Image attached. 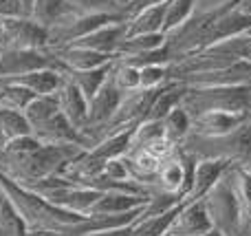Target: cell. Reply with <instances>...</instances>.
<instances>
[{"instance_id": "1", "label": "cell", "mask_w": 251, "mask_h": 236, "mask_svg": "<svg viewBox=\"0 0 251 236\" xmlns=\"http://www.w3.org/2000/svg\"><path fill=\"white\" fill-rule=\"evenodd\" d=\"M84 150L77 144H44L31 132L4 141L0 148V172L22 185H31L51 175H62Z\"/></svg>"}, {"instance_id": "2", "label": "cell", "mask_w": 251, "mask_h": 236, "mask_svg": "<svg viewBox=\"0 0 251 236\" xmlns=\"http://www.w3.org/2000/svg\"><path fill=\"white\" fill-rule=\"evenodd\" d=\"M0 190L18 210V214L25 219L29 230H53V232H62L64 236H71L73 230L86 219V214H77V212L53 206L42 194L13 181L4 172H0Z\"/></svg>"}, {"instance_id": "3", "label": "cell", "mask_w": 251, "mask_h": 236, "mask_svg": "<svg viewBox=\"0 0 251 236\" xmlns=\"http://www.w3.org/2000/svg\"><path fill=\"white\" fill-rule=\"evenodd\" d=\"M181 106L187 115L205 113V110H234L251 113V84L238 86H187Z\"/></svg>"}, {"instance_id": "4", "label": "cell", "mask_w": 251, "mask_h": 236, "mask_svg": "<svg viewBox=\"0 0 251 236\" xmlns=\"http://www.w3.org/2000/svg\"><path fill=\"white\" fill-rule=\"evenodd\" d=\"M207 212L212 216L214 228L223 230L227 236H238L240 232V201L236 197V190L231 185L229 175H223V179L203 197Z\"/></svg>"}, {"instance_id": "5", "label": "cell", "mask_w": 251, "mask_h": 236, "mask_svg": "<svg viewBox=\"0 0 251 236\" xmlns=\"http://www.w3.org/2000/svg\"><path fill=\"white\" fill-rule=\"evenodd\" d=\"M57 66V57L51 49H9L0 44V78H16L38 69Z\"/></svg>"}, {"instance_id": "6", "label": "cell", "mask_w": 251, "mask_h": 236, "mask_svg": "<svg viewBox=\"0 0 251 236\" xmlns=\"http://www.w3.org/2000/svg\"><path fill=\"white\" fill-rule=\"evenodd\" d=\"M113 20H126V18L110 16V13H73V16L66 18L57 26L49 29V49L55 51V49L69 47V44L82 40L84 35H88L91 31H95L97 26Z\"/></svg>"}, {"instance_id": "7", "label": "cell", "mask_w": 251, "mask_h": 236, "mask_svg": "<svg viewBox=\"0 0 251 236\" xmlns=\"http://www.w3.org/2000/svg\"><path fill=\"white\" fill-rule=\"evenodd\" d=\"M0 44L9 49H49V31L33 18H2Z\"/></svg>"}, {"instance_id": "8", "label": "cell", "mask_w": 251, "mask_h": 236, "mask_svg": "<svg viewBox=\"0 0 251 236\" xmlns=\"http://www.w3.org/2000/svg\"><path fill=\"white\" fill-rule=\"evenodd\" d=\"M42 194L47 201H51L53 206L64 208V210L77 212V214H91V210L95 208V203L101 199V190H95L91 185H82L75 181H64L60 185L42 190Z\"/></svg>"}, {"instance_id": "9", "label": "cell", "mask_w": 251, "mask_h": 236, "mask_svg": "<svg viewBox=\"0 0 251 236\" xmlns=\"http://www.w3.org/2000/svg\"><path fill=\"white\" fill-rule=\"evenodd\" d=\"M187 86H238V84H251V62L236 60L234 64L223 66L207 73H194L178 79Z\"/></svg>"}, {"instance_id": "10", "label": "cell", "mask_w": 251, "mask_h": 236, "mask_svg": "<svg viewBox=\"0 0 251 236\" xmlns=\"http://www.w3.org/2000/svg\"><path fill=\"white\" fill-rule=\"evenodd\" d=\"M251 113H234V110H205L192 117V131L201 137H223L243 126Z\"/></svg>"}, {"instance_id": "11", "label": "cell", "mask_w": 251, "mask_h": 236, "mask_svg": "<svg viewBox=\"0 0 251 236\" xmlns=\"http://www.w3.org/2000/svg\"><path fill=\"white\" fill-rule=\"evenodd\" d=\"M229 159H221V157H199L194 161V170H192V188L187 194V201H196L203 199L218 181L223 179L227 170L231 168Z\"/></svg>"}, {"instance_id": "12", "label": "cell", "mask_w": 251, "mask_h": 236, "mask_svg": "<svg viewBox=\"0 0 251 236\" xmlns=\"http://www.w3.org/2000/svg\"><path fill=\"white\" fill-rule=\"evenodd\" d=\"M212 228L214 223L207 212V206H205L203 199H196V201H185L183 210L174 219L170 232L178 236H203Z\"/></svg>"}, {"instance_id": "13", "label": "cell", "mask_w": 251, "mask_h": 236, "mask_svg": "<svg viewBox=\"0 0 251 236\" xmlns=\"http://www.w3.org/2000/svg\"><path fill=\"white\" fill-rule=\"evenodd\" d=\"M55 57H57V69L60 71H86V69H95V66L108 64L115 60V55L108 53H100L95 49L82 47V44H69V47L55 49Z\"/></svg>"}, {"instance_id": "14", "label": "cell", "mask_w": 251, "mask_h": 236, "mask_svg": "<svg viewBox=\"0 0 251 236\" xmlns=\"http://www.w3.org/2000/svg\"><path fill=\"white\" fill-rule=\"evenodd\" d=\"M33 135L40 141H44V144H77V146L88 148V141L82 135V131L75 128L60 110L53 117H49L44 124H40L33 131Z\"/></svg>"}, {"instance_id": "15", "label": "cell", "mask_w": 251, "mask_h": 236, "mask_svg": "<svg viewBox=\"0 0 251 236\" xmlns=\"http://www.w3.org/2000/svg\"><path fill=\"white\" fill-rule=\"evenodd\" d=\"M57 95V104H60V113L73 124L75 128L84 131L88 119V100L84 97V93L75 86L71 79L64 78L62 86L55 91Z\"/></svg>"}, {"instance_id": "16", "label": "cell", "mask_w": 251, "mask_h": 236, "mask_svg": "<svg viewBox=\"0 0 251 236\" xmlns=\"http://www.w3.org/2000/svg\"><path fill=\"white\" fill-rule=\"evenodd\" d=\"M124 38H126V20H113L97 26L95 31H91L88 35H84L82 40H77L73 44H82V47L95 49V51L108 53V55H117V49Z\"/></svg>"}, {"instance_id": "17", "label": "cell", "mask_w": 251, "mask_h": 236, "mask_svg": "<svg viewBox=\"0 0 251 236\" xmlns=\"http://www.w3.org/2000/svg\"><path fill=\"white\" fill-rule=\"evenodd\" d=\"M148 199L150 197H146V194L128 192V190H108L95 203L91 214H124V212L137 210V208L146 206Z\"/></svg>"}, {"instance_id": "18", "label": "cell", "mask_w": 251, "mask_h": 236, "mask_svg": "<svg viewBox=\"0 0 251 236\" xmlns=\"http://www.w3.org/2000/svg\"><path fill=\"white\" fill-rule=\"evenodd\" d=\"M163 18H165V2L152 4V7H146L141 11L132 13V16L126 18V38L139 33H159V31H163Z\"/></svg>"}, {"instance_id": "19", "label": "cell", "mask_w": 251, "mask_h": 236, "mask_svg": "<svg viewBox=\"0 0 251 236\" xmlns=\"http://www.w3.org/2000/svg\"><path fill=\"white\" fill-rule=\"evenodd\" d=\"M187 91V84L178 82V79H170L156 91L154 102L150 106L148 119H163L168 113H172L176 106H181V100Z\"/></svg>"}, {"instance_id": "20", "label": "cell", "mask_w": 251, "mask_h": 236, "mask_svg": "<svg viewBox=\"0 0 251 236\" xmlns=\"http://www.w3.org/2000/svg\"><path fill=\"white\" fill-rule=\"evenodd\" d=\"M7 79L22 84V86L29 88L35 95H49V93H55L62 86L64 75L57 69H38V71H31V73L16 75V78H7Z\"/></svg>"}, {"instance_id": "21", "label": "cell", "mask_w": 251, "mask_h": 236, "mask_svg": "<svg viewBox=\"0 0 251 236\" xmlns=\"http://www.w3.org/2000/svg\"><path fill=\"white\" fill-rule=\"evenodd\" d=\"M113 64H115V60L108 62V64H101V66L86 69V71H62V75H64L66 79H71V82L84 93L86 100H91V97L104 86L106 79H108L110 71H113Z\"/></svg>"}, {"instance_id": "22", "label": "cell", "mask_w": 251, "mask_h": 236, "mask_svg": "<svg viewBox=\"0 0 251 236\" xmlns=\"http://www.w3.org/2000/svg\"><path fill=\"white\" fill-rule=\"evenodd\" d=\"M73 13H77L66 0H35L33 11L29 18H33L38 25H42L44 29H53L60 22H64L66 18H71Z\"/></svg>"}, {"instance_id": "23", "label": "cell", "mask_w": 251, "mask_h": 236, "mask_svg": "<svg viewBox=\"0 0 251 236\" xmlns=\"http://www.w3.org/2000/svg\"><path fill=\"white\" fill-rule=\"evenodd\" d=\"M185 201H187V199H185ZM185 201L176 203L174 208L161 212V214L141 216V219H137L132 223V234L134 236H163V234H168L170 228H172V223H174V219H176L178 212H181L183 206H185Z\"/></svg>"}, {"instance_id": "24", "label": "cell", "mask_w": 251, "mask_h": 236, "mask_svg": "<svg viewBox=\"0 0 251 236\" xmlns=\"http://www.w3.org/2000/svg\"><path fill=\"white\" fill-rule=\"evenodd\" d=\"M165 44V33H139V35H128L122 40L117 49V57H130V55H141L152 49H159Z\"/></svg>"}, {"instance_id": "25", "label": "cell", "mask_w": 251, "mask_h": 236, "mask_svg": "<svg viewBox=\"0 0 251 236\" xmlns=\"http://www.w3.org/2000/svg\"><path fill=\"white\" fill-rule=\"evenodd\" d=\"M57 110H60L57 95L55 93H49V95H35L33 100H31V104L26 106L22 113H25L26 122L31 124V131H35L40 124H44L49 117H53Z\"/></svg>"}, {"instance_id": "26", "label": "cell", "mask_w": 251, "mask_h": 236, "mask_svg": "<svg viewBox=\"0 0 251 236\" xmlns=\"http://www.w3.org/2000/svg\"><path fill=\"white\" fill-rule=\"evenodd\" d=\"M161 122H163V128H165V137H168L174 146H181L192 131V119H190V115L183 110V106H176V108L165 115Z\"/></svg>"}, {"instance_id": "27", "label": "cell", "mask_w": 251, "mask_h": 236, "mask_svg": "<svg viewBox=\"0 0 251 236\" xmlns=\"http://www.w3.org/2000/svg\"><path fill=\"white\" fill-rule=\"evenodd\" d=\"M35 97V93H31L29 88H25L22 84L13 82V79L2 78V95H0V106H7L13 110H25L31 104V100Z\"/></svg>"}, {"instance_id": "28", "label": "cell", "mask_w": 251, "mask_h": 236, "mask_svg": "<svg viewBox=\"0 0 251 236\" xmlns=\"http://www.w3.org/2000/svg\"><path fill=\"white\" fill-rule=\"evenodd\" d=\"M0 128H2L7 139H16L22 135H31V124L26 122L22 110H13L7 106H0Z\"/></svg>"}, {"instance_id": "29", "label": "cell", "mask_w": 251, "mask_h": 236, "mask_svg": "<svg viewBox=\"0 0 251 236\" xmlns=\"http://www.w3.org/2000/svg\"><path fill=\"white\" fill-rule=\"evenodd\" d=\"M110 78H113V82L117 84V88L122 93H130V91L141 88V71H139L137 66L128 64V62L117 60V57H115V64H113V71H110Z\"/></svg>"}, {"instance_id": "30", "label": "cell", "mask_w": 251, "mask_h": 236, "mask_svg": "<svg viewBox=\"0 0 251 236\" xmlns=\"http://www.w3.org/2000/svg\"><path fill=\"white\" fill-rule=\"evenodd\" d=\"M29 232L25 219L18 214V210L11 206L7 197L0 203V236H25Z\"/></svg>"}, {"instance_id": "31", "label": "cell", "mask_w": 251, "mask_h": 236, "mask_svg": "<svg viewBox=\"0 0 251 236\" xmlns=\"http://www.w3.org/2000/svg\"><path fill=\"white\" fill-rule=\"evenodd\" d=\"M196 11V0H168L165 2V18H163V31L176 29L178 25L187 20Z\"/></svg>"}, {"instance_id": "32", "label": "cell", "mask_w": 251, "mask_h": 236, "mask_svg": "<svg viewBox=\"0 0 251 236\" xmlns=\"http://www.w3.org/2000/svg\"><path fill=\"white\" fill-rule=\"evenodd\" d=\"M66 2L77 13H110V16H124V7L119 2H115V0H66Z\"/></svg>"}, {"instance_id": "33", "label": "cell", "mask_w": 251, "mask_h": 236, "mask_svg": "<svg viewBox=\"0 0 251 236\" xmlns=\"http://www.w3.org/2000/svg\"><path fill=\"white\" fill-rule=\"evenodd\" d=\"M139 71H141V88H161L165 82H170L168 64H148Z\"/></svg>"}, {"instance_id": "34", "label": "cell", "mask_w": 251, "mask_h": 236, "mask_svg": "<svg viewBox=\"0 0 251 236\" xmlns=\"http://www.w3.org/2000/svg\"><path fill=\"white\" fill-rule=\"evenodd\" d=\"M163 2H168V0H128V4L124 7V16L128 18V16H132V13L146 9V7H152V4H163Z\"/></svg>"}, {"instance_id": "35", "label": "cell", "mask_w": 251, "mask_h": 236, "mask_svg": "<svg viewBox=\"0 0 251 236\" xmlns=\"http://www.w3.org/2000/svg\"><path fill=\"white\" fill-rule=\"evenodd\" d=\"M86 236H134V234H132V223H130V225H119V228H108V230H100V232H91Z\"/></svg>"}, {"instance_id": "36", "label": "cell", "mask_w": 251, "mask_h": 236, "mask_svg": "<svg viewBox=\"0 0 251 236\" xmlns=\"http://www.w3.org/2000/svg\"><path fill=\"white\" fill-rule=\"evenodd\" d=\"M13 16H22L20 2L18 0H0V18H13Z\"/></svg>"}, {"instance_id": "37", "label": "cell", "mask_w": 251, "mask_h": 236, "mask_svg": "<svg viewBox=\"0 0 251 236\" xmlns=\"http://www.w3.org/2000/svg\"><path fill=\"white\" fill-rule=\"evenodd\" d=\"M223 2H227V0H196V11H207V9H214Z\"/></svg>"}, {"instance_id": "38", "label": "cell", "mask_w": 251, "mask_h": 236, "mask_svg": "<svg viewBox=\"0 0 251 236\" xmlns=\"http://www.w3.org/2000/svg\"><path fill=\"white\" fill-rule=\"evenodd\" d=\"M18 2H20V13H22V16L29 18V16H31V11H33L35 0H18Z\"/></svg>"}, {"instance_id": "39", "label": "cell", "mask_w": 251, "mask_h": 236, "mask_svg": "<svg viewBox=\"0 0 251 236\" xmlns=\"http://www.w3.org/2000/svg\"><path fill=\"white\" fill-rule=\"evenodd\" d=\"M25 236H64L62 232H53V230H29Z\"/></svg>"}, {"instance_id": "40", "label": "cell", "mask_w": 251, "mask_h": 236, "mask_svg": "<svg viewBox=\"0 0 251 236\" xmlns=\"http://www.w3.org/2000/svg\"><path fill=\"white\" fill-rule=\"evenodd\" d=\"M238 7L243 9V11L251 13V0H238Z\"/></svg>"}, {"instance_id": "41", "label": "cell", "mask_w": 251, "mask_h": 236, "mask_svg": "<svg viewBox=\"0 0 251 236\" xmlns=\"http://www.w3.org/2000/svg\"><path fill=\"white\" fill-rule=\"evenodd\" d=\"M243 60H249L251 62V35H249L247 47H245V51H243Z\"/></svg>"}, {"instance_id": "42", "label": "cell", "mask_w": 251, "mask_h": 236, "mask_svg": "<svg viewBox=\"0 0 251 236\" xmlns=\"http://www.w3.org/2000/svg\"><path fill=\"white\" fill-rule=\"evenodd\" d=\"M4 141H7V137H4L2 128H0V148H2V146H4Z\"/></svg>"}, {"instance_id": "43", "label": "cell", "mask_w": 251, "mask_h": 236, "mask_svg": "<svg viewBox=\"0 0 251 236\" xmlns=\"http://www.w3.org/2000/svg\"><path fill=\"white\" fill-rule=\"evenodd\" d=\"M115 2H119L122 7H126V4H128V0H115Z\"/></svg>"}, {"instance_id": "44", "label": "cell", "mask_w": 251, "mask_h": 236, "mask_svg": "<svg viewBox=\"0 0 251 236\" xmlns=\"http://www.w3.org/2000/svg\"><path fill=\"white\" fill-rule=\"evenodd\" d=\"M0 95H2V78H0Z\"/></svg>"}, {"instance_id": "45", "label": "cell", "mask_w": 251, "mask_h": 236, "mask_svg": "<svg viewBox=\"0 0 251 236\" xmlns=\"http://www.w3.org/2000/svg\"><path fill=\"white\" fill-rule=\"evenodd\" d=\"M0 35H2V18H0Z\"/></svg>"}, {"instance_id": "46", "label": "cell", "mask_w": 251, "mask_h": 236, "mask_svg": "<svg viewBox=\"0 0 251 236\" xmlns=\"http://www.w3.org/2000/svg\"><path fill=\"white\" fill-rule=\"evenodd\" d=\"M163 236H178V234H172V232H168V234H163Z\"/></svg>"}, {"instance_id": "47", "label": "cell", "mask_w": 251, "mask_h": 236, "mask_svg": "<svg viewBox=\"0 0 251 236\" xmlns=\"http://www.w3.org/2000/svg\"><path fill=\"white\" fill-rule=\"evenodd\" d=\"M247 35H251V29H249V31H247Z\"/></svg>"}]
</instances>
